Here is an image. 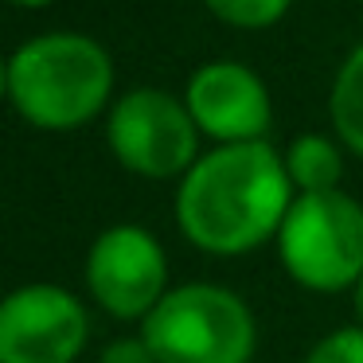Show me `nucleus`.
Instances as JSON below:
<instances>
[{
  "label": "nucleus",
  "mask_w": 363,
  "mask_h": 363,
  "mask_svg": "<svg viewBox=\"0 0 363 363\" xmlns=\"http://www.w3.org/2000/svg\"><path fill=\"white\" fill-rule=\"evenodd\" d=\"M293 199L285 160L266 141L219 145L180 180L176 223L191 246L235 258L277 238Z\"/></svg>",
  "instance_id": "obj_1"
},
{
  "label": "nucleus",
  "mask_w": 363,
  "mask_h": 363,
  "mask_svg": "<svg viewBox=\"0 0 363 363\" xmlns=\"http://www.w3.org/2000/svg\"><path fill=\"white\" fill-rule=\"evenodd\" d=\"M113 94V59L82 32H43L9 59V98L35 129L67 133L106 110Z\"/></svg>",
  "instance_id": "obj_2"
},
{
  "label": "nucleus",
  "mask_w": 363,
  "mask_h": 363,
  "mask_svg": "<svg viewBox=\"0 0 363 363\" xmlns=\"http://www.w3.org/2000/svg\"><path fill=\"white\" fill-rule=\"evenodd\" d=\"M141 340L157 363H250L254 316L223 285H180L141 320Z\"/></svg>",
  "instance_id": "obj_3"
},
{
  "label": "nucleus",
  "mask_w": 363,
  "mask_h": 363,
  "mask_svg": "<svg viewBox=\"0 0 363 363\" xmlns=\"http://www.w3.org/2000/svg\"><path fill=\"white\" fill-rule=\"evenodd\" d=\"M285 274L313 293H340L363 277V207L344 191L297 196L277 230Z\"/></svg>",
  "instance_id": "obj_4"
},
{
  "label": "nucleus",
  "mask_w": 363,
  "mask_h": 363,
  "mask_svg": "<svg viewBox=\"0 0 363 363\" xmlns=\"http://www.w3.org/2000/svg\"><path fill=\"white\" fill-rule=\"evenodd\" d=\"M106 141L118 164L145 180L188 176L199 160V129L188 106L157 86H137L110 106Z\"/></svg>",
  "instance_id": "obj_5"
},
{
  "label": "nucleus",
  "mask_w": 363,
  "mask_h": 363,
  "mask_svg": "<svg viewBox=\"0 0 363 363\" xmlns=\"http://www.w3.org/2000/svg\"><path fill=\"white\" fill-rule=\"evenodd\" d=\"M86 336V308L63 285H20L0 301V363H74Z\"/></svg>",
  "instance_id": "obj_6"
},
{
  "label": "nucleus",
  "mask_w": 363,
  "mask_h": 363,
  "mask_svg": "<svg viewBox=\"0 0 363 363\" xmlns=\"http://www.w3.org/2000/svg\"><path fill=\"white\" fill-rule=\"evenodd\" d=\"M86 285L94 301L118 320H145L168 293V262L145 227L118 223L102 230L86 258Z\"/></svg>",
  "instance_id": "obj_7"
},
{
  "label": "nucleus",
  "mask_w": 363,
  "mask_h": 363,
  "mask_svg": "<svg viewBox=\"0 0 363 363\" xmlns=\"http://www.w3.org/2000/svg\"><path fill=\"white\" fill-rule=\"evenodd\" d=\"M184 106H188L199 133L219 145L262 141V133L269 129V118H274L266 82L250 67L230 63V59L199 67L188 79Z\"/></svg>",
  "instance_id": "obj_8"
},
{
  "label": "nucleus",
  "mask_w": 363,
  "mask_h": 363,
  "mask_svg": "<svg viewBox=\"0 0 363 363\" xmlns=\"http://www.w3.org/2000/svg\"><path fill=\"white\" fill-rule=\"evenodd\" d=\"M285 172L297 196H316V191H336L340 176H344V157L340 149L320 133H301L297 141L285 149Z\"/></svg>",
  "instance_id": "obj_9"
},
{
  "label": "nucleus",
  "mask_w": 363,
  "mask_h": 363,
  "mask_svg": "<svg viewBox=\"0 0 363 363\" xmlns=\"http://www.w3.org/2000/svg\"><path fill=\"white\" fill-rule=\"evenodd\" d=\"M328 110H332V125H336L340 141L355 157H363V43L347 51V59L340 63Z\"/></svg>",
  "instance_id": "obj_10"
},
{
  "label": "nucleus",
  "mask_w": 363,
  "mask_h": 363,
  "mask_svg": "<svg viewBox=\"0 0 363 363\" xmlns=\"http://www.w3.org/2000/svg\"><path fill=\"white\" fill-rule=\"evenodd\" d=\"M203 4L223 24L242 28V32H262V28H274L289 12L293 0H203Z\"/></svg>",
  "instance_id": "obj_11"
},
{
  "label": "nucleus",
  "mask_w": 363,
  "mask_h": 363,
  "mask_svg": "<svg viewBox=\"0 0 363 363\" xmlns=\"http://www.w3.org/2000/svg\"><path fill=\"white\" fill-rule=\"evenodd\" d=\"M305 363H363V328H340L324 336Z\"/></svg>",
  "instance_id": "obj_12"
},
{
  "label": "nucleus",
  "mask_w": 363,
  "mask_h": 363,
  "mask_svg": "<svg viewBox=\"0 0 363 363\" xmlns=\"http://www.w3.org/2000/svg\"><path fill=\"white\" fill-rule=\"evenodd\" d=\"M98 363H157V359H152L149 344H145L141 336H125V340L106 344V352H102Z\"/></svg>",
  "instance_id": "obj_13"
},
{
  "label": "nucleus",
  "mask_w": 363,
  "mask_h": 363,
  "mask_svg": "<svg viewBox=\"0 0 363 363\" xmlns=\"http://www.w3.org/2000/svg\"><path fill=\"white\" fill-rule=\"evenodd\" d=\"M4 4H16V9H48L55 0H4Z\"/></svg>",
  "instance_id": "obj_14"
},
{
  "label": "nucleus",
  "mask_w": 363,
  "mask_h": 363,
  "mask_svg": "<svg viewBox=\"0 0 363 363\" xmlns=\"http://www.w3.org/2000/svg\"><path fill=\"white\" fill-rule=\"evenodd\" d=\"M0 98H9V59L0 55Z\"/></svg>",
  "instance_id": "obj_15"
},
{
  "label": "nucleus",
  "mask_w": 363,
  "mask_h": 363,
  "mask_svg": "<svg viewBox=\"0 0 363 363\" xmlns=\"http://www.w3.org/2000/svg\"><path fill=\"white\" fill-rule=\"evenodd\" d=\"M355 313H359V320H363V277L355 281Z\"/></svg>",
  "instance_id": "obj_16"
}]
</instances>
